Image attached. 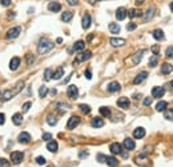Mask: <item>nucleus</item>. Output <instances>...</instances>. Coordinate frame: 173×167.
<instances>
[{"label": "nucleus", "mask_w": 173, "mask_h": 167, "mask_svg": "<svg viewBox=\"0 0 173 167\" xmlns=\"http://www.w3.org/2000/svg\"><path fill=\"white\" fill-rule=\"evenodd\" d=\"M69 6H77L79 4V0H67Z\"/></svg>", "instance_id": "nucleus-53"}, {"label": "nucleus", "mask_w": 173, "mask_h": 167, "mask_svg": "<svg viewBox=\"0 0 173 167\" xmlns=\"http://www.w3.org/2000/svg\"><path fill=\"white\" fill-rule=\"evenodd\" d=\"M127 30H128V31H133V30H136V24H135V23H129V24L127 26Z\"/></svg>", "instance_id": "nucleus-49"}, {"label": "nucleus", "mask_w": 173, "mask_h": 167, "mask_svg": "<svg viewBox=\"0 0 173 167\" xmlns=\"http://www.w3.org/2000/svg\"><path fill=\"white\" fill-rule=\"evenodd\" d=\"M166 56L168 58H173V46L166 48Z\"/></svg>", "instance_id": "nucleus-45"}, {"label": "nucleus", "mask_w": 173, "mask_h": 167, "mask_svg": "<svg viewBox=\"0 0 173 167\" xmlns=\"http://www.w3.org/2000/svg\"><path fill=\"white\" fill-rule=\"evenodd\" d=\"M120 90H121V87H120V84L117 83V82H112V83L108 84V91L109 92H119Z\"/></svg>", "instance_id": "nucleus-20"}, {"label": "nucleus", "mask_w": 173, "mask_h": 167, "mask_svg": "<svg viewBox=\"0 0 173 167\" xmlns=\"http://www.w3.org/2000/svg\"><path fill=\"white\" fill-rule=\"evenodd\" d=\"M165 94L164 87H153L152 88V96L153 98H162Z\"/></svg>", "instance_id": "nucleus-7"}, {"label": "nucleus", "mask_w": 173, "mask_h": 167, "mask_svg": "<svg viewBox=\"0 0 173 167\" xmlns=\"http://www.w3.org/2000/svg\"><path fill=\"white\" fill-rule=\"evenodd\" d=\"M170 84H172V86H173V80H172V83H170Z\"/></svg>", "instance_id": "nucleus-62"}, {"label": "nucleus", "mask_w": 173, "mask_h": 167, "mask_svg": "<svg viewBox=\"0 0 173 167\" xmlns=\"http://www.w3.org/2000/svg\"><path fill=\"white\" fill-rule=\"evenodd\" d=\"M153 38L156 39V40H162V39H164V32H162V30H154Z\"/></svg>", "instance_id": "nucleus-32"}, {"label": "nucleus", "mask_w": 173, "mask_h": 167, "mask_svg": "<svg viewBox=\"0 0 173 167\" xmlns=\"http://www.w3.org/2000/svg\"><path fill=\"white\" fill-rule=\"evenodd\" d=\"M31 106H32V103L31 102H27V103H24L23 104V112H27V111L31 108Z\"/></svg>", "instance_id": "nucleus-43"}, {"label": "nucleus", "mask_w": 173, "mask_h": 167, "mask_svg": "<svg viewBox=\"0 0 173 167\" xmlns=\"http://www.w3.org/2000/svg\"><path fill=\"white\" fill-rule=\"evenodd\" d=\"M88 154L89 152H88L87 150H83L81 152H79V158H85V156H88Z\"/></svg>", "instance_id": "nucleus-51"}, {"label": "nucleus", "mask_w": 173, "mask_h": 167, "mask_svg": "<svg viewBox=\"0 0 173 167\" xmlns=\"http://www.w3.org/2000/svg\"><path fill=\"white\" fill-rule=\"evenodd\" d=\"M90 56H92V52H90V51H84V52H80V54L77 55L76 62H85V60L90 59Z\"/></svg>", "instance_id": "nucleus-9"}, {"label": "nucleus", "mask_w": 173, "mask_h": 167, "mask_svg": "<svg viewBox=\"0 0 173 167\" xmlns=\"http://www.w3.org/2000/svg\"><path fill=\"white\" fill-rule=\"evenodd\" d=\"M12 122H13V124H15V126H20V124L23 123V115H21L20 112L15 114V115L12 116Z\"/></svg>", "instance_id": "nucleus-23"}, {"label": "nucleus", "mask_w": 173, "mask_h": 167, "mask_svg": "<svg viewBox=\"0 0 173 167\" xmlns=\"http://www.w3.org/2000/svg\"><path fill=\"white\" fill-rule=\"evenodd\" d=\"M20 31H21V28H20V27H13V28H11V30L7 32L5 38H7L8 40H11V39L17 38V36H19V34H20Z\"/></svg>", "instance_id": "nucleus-4"}, {"label": "nucleus", "mask_w": 173, "mask_h": 167, "mask_svg": "<svg viewBox=\"0 0 173 167\" xmlns=\"http://www.w3.org/2000/svg\"><path fill=\"white\" fill-rule=\"evenodd\" d=\"M89 3H92V4H95V3H97V1H101V0H88Z\"/></svg>", "instance_id": "nucleus-58"}, {"label": "nucleus", "mask_w": 173, "mask_h": 167, "mask_svg": "<svg viewBox=\"0 0 173 167\" xmlns=\"http://www.w3.org/2000/svg\"><path fill=\"white\" fill-rule=\"evenodd\" d=\"M52 139V135L49 134V132H45V134H43V140H51Z\"/></svg>", "instance_id": "nucleus-47"}, {"label": "nucleus", "mask_w": 173, "mask_h": 167, "mask_svg": "<svg viewBox=\"0 0 173 167\" xmlns=\"http://www.w3.org/2000/svg\"><path fill=\"white\" fill-rule=\"evenodd\" d=\"M143 1H145V0H136V3H137V4H141Z\"/></svg>", "instance_id": "nucleus-60"}, {"label": "nucleus", "mask_w": 173, "mask_h": 167, "mask_svg": "<svg viewBox=\"0 0 173 167\" xmlns=\"http://www.w3.org/2000/svg\"><path fill=\"white\" fill-rule=\"evenodd\" d=\"M61 42H63V39H61V38H57V39H56V43H61Z\"/></svg>", "instance_id": "nucleus-59"}, {"label": "nucleus", "mask_w": 173, "mask_h": 167, "mask_svg": "<svg viewBox=\"0 0 173 167\" xmlns=\"http://www.w3.org/2000/svg\"><path fill=\"white\" fill-rule=\"evenodd\" d=\"M56 106H57L59 108H60V107H64L65 110H68V108H69V106H68V104H65V103H57ZM64 108H63V110H64Z\"/></svg>", "instance_id": "nucleus-54"}, {"label": "nucleus", "mask_w": 173, "mask_h": 167, "mask_svg": "<svg viewBox=\"0 0 173 167\" xmlns=\"http://www.w3.org/2000/svg\"><path fill=\"white\" fill-rule=\"evenodd\" d=\"M154 12H156V8H154L153 6L152 7H149L148 9H146V12H145V15L143 16V19H144V22H149V20L152 19V18L154 16Z\"/></svg>", "instance_id": "nucleus-8"}, {"label": "nucleus", "mask_w": 173, "mask_h": 167, "mask_svg": "<svg viewBox=\"0 0 173 167\" xmlns=\"http://www.w3.org/2000/svg\"><path fill=\"white\" fill-rule=\"evenodd\" d=\"M23 158H24V154L21 152V151H13V152L11 154V160L15 164H20L21 162H23Z\"/></svg>", "instance_id": "nucleus-3"}, {"label": "nucleus", "mask_w": 173, "mask_h": 167, "mask_svg": "<svg viewBox=\"0 0 173 167\" xmlns=\"http://www.w3.org/2000/svg\"><path fill=\"white\" fill-rule=\"evenodd\" d=\"M36 162H37V164H41V166H43V164H45V159L43 158V156H37Z\"/></svg>", "instance_id": "nucleus-46"}, {"label": "nucleus", "mask_w": 173, "mask_h": 167, "mask_svg": "<svg viewBox=\"0 0 173 167\" xmlns=\"http://www.w3.org/2000/svg\"><path fill=\"white\" fill-rule=\"evenodd\" d=\"M109 43H111L112 47H121L125 44V40L124 39H120V38H111Z\"/></svg>", "instance_id": "nucleus-13"}, {"label": "nucleus", "mask_w": 173, "mask_h": 167, "mask_svg": "<svg viewBox=\"0 0 173 167\" xmlns=\"http://www.w3.org/2000/svg\"><path fill=\"white\" fill-rule=\"evenodd\" d=\"M90 23H92V19H90V15L89 14H85L84 16H83V20H81V26L84 30H88L90 26Z\"/></svg>", "instance_id": "nucleus-12"}, {"label": "nucleus", "mask_w": 173, "mask_h": 167, "mask_svg": "<svg viewBox=\"0 0 173 167\" xmlns=\"http://www.w3.org/2000/svg\"><path fill=\"white\" fill-rule=\"evenodd\" d=\"M157 62H159V56H157V54H154L153 56L149 59V66H151V67H154V66L157 64Z\"/></svg>", "instance_id": "nucleus-36"}, {"label": "nucleus", "mask_w": 173, "mask_h": 167, "mask_svg": "<svg viewBox=\"0 0 173 167\" xmlns=\"http://www.w3.org/2000/svg\"><path fill=\"white\" fill-rule=\"evenodd\" d=\"M152 98H144V100H143V104L144 106H151L152 104Z\"/></svg>", "instance_id": "nucleus-44"}, {"label": "nucleus", "mask_w": 173, "mask_h": 167, "mask_svg": "<svg viewBox=\"0 0 173 167\" xmlns=\"http://www.w3.org/2000/svg\"><path fill=\"white\" fill-rule=\"evenodd\" d=\"M103 126H104V122L101 118H93L92 119V127L98 128V127H103Z\"/></svg>", "instance_id": "nucleus-30"}, {"label": "nucleus", "mask_w": 173, "mask_h": 167, "mask_svg": "<svg viewBox=\"0 0 173 167\" xmlns=\"http://www.w3.org/2000/svg\"><path fill=\"white\" fill-rule=\"evenodd\" d=\"M72 18H73V12H71V11H65L61 14V20L63 22H69Z\"/></svg>", "instance_id": "nucleus-26"}, {"label": "nucleus", "mask_w": 173, "mask_h": 167, "mask_svg": "<svg viewBox=\"0 0 173 167\" xmlns=\"http://www.w3.org/2000/svg\"><path fill=\"white\" fill-rule=\"evenodd\" d=\"M151 50H152V52H153V54H157V52L160 51V46H159V44H156V46H153Z\"/></svg>", "instance_id": "nucleus-52"}, {"label": "nucleus", "mask_w": 173, "mask_h": 167, "mask_svg": "<svg viewBox=\"0 0 173 167\" xmlns=\"http://www.w3.org/2000/svg\"><path fill=\"white\" fill-rule=\"evenodd\" d=\"M128 16L132 18V19H133V18H138V16H141V11H140V9H135V8H133V9H130V11L128 12Z\"/></svg>", "instance_id": "nucleus-34"}, {"label": "nucleus", "mask_w": 173, "mask_h": 167, "mask_svg": "<svg viewBox=\"0 0 173 167\" xmlns=\"http://www.w3.org/2000/svg\"><path fill=\"white\" fill-rule=\"evenodd\" d=\"M84 47H85V43H84V42H83V40H77L76 43L73 44V47L68 50V52H69V54H72V52H75V51L81 52L83 50H84Z\"/></svg>", "instance_id": "nucleus-5"}, {"label": "nucleus", "mask_w": 173, "mask_h": 167, "mask_svg": "<svg viewBox=\"0 0 173 167\" xmlns=\"http://www.w3.org/2000/svg\"><path fill=\"white\" fill-rule=\"evenodd\" d=\"M106 164L111 167H116L117 164H119V160H117L116 158H113V156H106Z\"/></svg>", "instance_id": "nucleus-27"}, {"label": "nucleus", "mask_w": 173, "mask_h": 167, "mask_svg": "<svg viewBox=\"0 0 173 167\" xmlns=\"http://www.w3.org/2000/svg\"><path fill=\"white\" fill-rule=\"evenodd\" d=\"M146 76H148V72H145V71H143V72H140L137 76L135 78V80H133V83L135 84H140L141 82H144L146 79Z\"/></svg>", "instance_id": "nucleus-19"}, {"label": "nucleus", "mask_w": 173, "mask_h": 167, "mask_svg": "<svg viewBox=\"0 0 173 167\" xmlns=\"http://www.w3.org/2000/svg\"><path fill=\"white\" fill-rule=\"evenodd\" d=\"M17 140L20 143H29L31 142V135L28 134V132H21L20 135H19V138H17Z\"/></svg>", "instance_id": "nucleus-14"}, {"label": "nucleus", "mask_w": 173, "mask_h": 167, "mask_svg": "<svg viewBox=\"0 0 173 167\" xmlns=\"http://www.w3.org/2000/svg\"><path fill=\"white\" fill-rule=\"evenodd\" d=\"M47 94H48V88H47V87H45V86H41V87H40V88H39V95H40V98H44Z\"/></svg>", "instance_id": "nucleus-39"}, {"label": "nucleus", "mask_w": 173, "mask_h": 167, "mask_svg": "<svg viewBox=\"0 0 173 167\" xmlns=\"http://www.w3.org/2000/svg\"><path fill=\"white\" fill-rule=\"evenodd\" d=\"M57 142H55V140H49L48 142V144H47V148H48V151H51V152H56L57 151Z\"/></svg>", "instance_id": "nucleus-24"}, {"label": "nucleus", "mask_w": 173, "mask_h": 167, "mask_svg": "<svg viewBox=\"0 0 173 167\" xmlns=\"http://www.w3.org/2000/svg\"><path fill=\"white\" fill-rule=\"evenodd\" d=\"M4 122H5V115L0 112V124H4Z\"/></svg>", "instance_id": "nucleus-57"}, {"label": "nucleus", "mask_w": 173, "mask_h": 167, "mask_svg": "<svg viewBox=\"0 0 173 167\" xmlns=\"http://www.w3.org/2000/svg\"><path fill=\"white\" fill-rule=\"evenodd\" d=\"M0 167H9V160H7L5 158L0 159Z\"/></svg>", "instance_id": "nucleus-42"}, {"label": "nucleus", "mask_w": 173, "mask_h": 167, "mask_svg": "<svg viewBox=\"0 0 173 167\" xmlns=\"http://www.w3.org/2000/svg\"><path fill=\"white\" fill-rule=\"evenodd\" d=\"M111 151H112V154H120L121 152V144L120 143H112Z\"/></svg>", "instance_id": "nucleus-28"}, {"label": "nucleus", "mask_w": 173, "mask_h": 167, "mask_svg": "<svg viewBox=\"0 0 173 167\" xmlns=\"http://www.w3.org/2000/svg\"><path fill=\"white\" fill-rule=\"evenodd\" d=\"M97 160H98V162H104V160H106V156H105V155H103V154H97Z\"/></svg>", "instance_id": "nucleus-50"}, {"label": "nucleus", "mask_w": 173, "mask_h": 167, "mask_svg": "<svg viewBox=\"0 0 173 167\" xmlns=\"http://www.w3.org/2000/svg\"><path fill=\"white\" fill-rule=\"evenodd\" d=\"M109 31H111L112 34H119L120 32V26L117 24V23H109Z\"/></svg>", "instance_id": "nucleus-31"}, {"label": "nucleus", "mask_w": 173, "mask_h": 167, "mask_svg": "<svg viewBox=\"0 0 173 167\" xmlns=\"http://www.w3.org/2000/svg\"><path fill=\"white\" fill-rule=\"evenodd\" d=\"M127 15H128V12H127V9H125L124 7L117 8V11H116V19L117 20H124L125 18H127Z\"/></svg>", "instance_id": "nucleus-11"}, {"label": "nucleus", "mask_w": 173, "mask_h": 167, "mask_svg": "<svg viewBox=\"0 0 173 167\" xmlns=\"http://www.w3.org/2000/svg\"><path fill=\"white\" fill-rule=\"evenodd\" d=\"M19 66H20V59H19L17 56L12 58V59H11V62H9V68H11V70H12V71L17 70Z\"/></svg>", "instance_id": "nucleus-17"}, {"label": "nucleus", "mask_w": 173, "mask_h": 167, "mask_svg": "<svg viewBox=\"0 0 173 167\" xmlns=\"http://www.w3.org/2000/svg\"><path fill=\"white\" fill-rule=\"evenodd\" d=\"M48 9H49L51 12H59L61 9V4L57 3V1H51V3L48 4Z\"/></svg>", "instance_id": "nucleus-15"}, {"label": "nucleus", "mask_w": 173, "mask_h": 167, "mask_svg": "<svg viewBox=\"0 0 173 167\" xmlns=\"http://www.w3.org/2000/svg\"><path fill=\"white\" fill-rule=\"evenodd\" d=\"M79 123H80V118H79V116H72V118L68 120V123H67V127H68L69 130H73Z\"/></svg>", "instance_id": "nucleus-10"}, {"label": "nucleus", "mask_w": 173, "mask_h": 167, "mask_svg": "<svg viewBox=\"0 0 173 167\" xmlns=\"http://www.w3.org/2000/svg\"><path fill=\"white\" fill-rule=\"evenodd\" d=\"M170 11L173 12V3H170Z\"/></svg>", "instance_id": "nucleus-61"}, {"label": "nucleus", "mask_w": 173, "mask_h": 167, "mask_svg": "<svg viewBox=\"0 0 173 167\" xmlns=\"http://www.w3.org/2000/svg\"><path fill=\"white\" fill-rule=\"evenodd\" d=\"M56 122H57V120H56L55 116H53V115H48V118H47V123L48 124H51V126H55Z\"/></svg>", "instance_id": "nucleus-40"}, {"label": "nucleus", "mask_w": 173, "mask_h": 167, "mask_svg": "<svg viewBox=\"0 0 173 167\" xmlns=\"http://www.w3.org/2000/svg\"><path fill=\"white\" fill-rule=\"evenodd\" d=\"M98 111H100V114L103 116H109L111 115V110H109L108 107H100V110Z\"/></svg>", "instance_id": "nucleus-37"}, {"label": "nucleus", "mask_w": 173, "mask_h": 167, "mask_svg": "<svg viewBox=\"0 0 173 167\" xmlns=\"http://www.w3.org/2000/svg\"><path fill=\"white\" fill-rule=\"evenodd\" d=\"M79 108H80V111H81L83 114H89L90 112V107L88 104H80Z\"/></svg>", "instance_id": "nucleus-35"}, {"label": "nucleus", "mask_w": 173, "mask_h": 167, "mask_svg": "<svg viewBox=\"0 0 173 167\" xmlns=\"http://www.w3.org/2000/svg\"><path fill=\"white\" fill-rule=\"evenodd\" d=\"M63 75H64V68L63 67H59L57 70L53 72L52 79H55V80H60V79L63 78Z\"/></svg>", "instance_id": "nucleus-22"}, {"label": "nucleus", "mask_w": 173, "mask_h": 167, "mask_svg": "<svg viewBox=\"0 0 173 167\" xmlns=\"http://www.w3.org/2000/svg\"><path fill=\"white\" fill-rule=\"evenodd\" d=\"M144 54H145V50H140V51L136 52L135 56H133V64H138L141 62V59H143Z\"/></svg>", "instance_id": "nucleus-18"}, {"label": "nucleus", "mask_w": 173, "mask_h": 167, "mask_svg": "<svg viewBox=\"0 0 173 167\" xmlns=\"http://www.w3.org/2000/svg\"><path fill=\"white\" fill-rule=\"evenodd\" d=\"M53 46H55V44H53L49 39L41 38L39 40V44H37V51H39L40 55H44V54H47V52H49L53 48Z\"/></svg>", "instance_id": "nucleus-1"}, {"label": "nucleus", "mask_w": 173, "mask_h": 167, "mask_svg": "<svg viewBox=\"0 0 173 167\" xmlns=\"http://www.w3.org/2000/svg\"><path fill=\"white\" fill-rule=\"evenodd\" d=\"M16 88H13V90H5L4 92L1 94V96H3V100H9V99H12L15 95H17L19 92L23 90V87H24V82L23 80H20V82H17V84H16Z\"/></svg>", "instance_id": "nucleus-2"}, {"label": "nucleus", "mask_w": 173, "mask_h": 167, "mask_svg": "<svg viewBox=\"0 0 173 167\" xmlns=\"http://www.w3.org/2000/svg\"><path fill=\"white\" fill-rule=\"evenodd\" d=\"M27 63H28V64H32V63H33V55H31V54L27 55Z\"/></svg>", "instance_id": "nucleus-48"}, {"label": "nucleus", "mask_w": 173, "mask_h": 167, "mask_svg": "<svg viewBox=\"0 0 173 167\" xmlns=\"http://www.w3.org/2000/svg\"><path fill=\"white\" fill-rule=\"evenodd\" d=\"M85 78L87 79H92V72L89 70H85Z\"/></svg>", "instance_id": "nucleus-56"}, {"label": "nucleus", "mask_w": 173, "mask_h": 167, "mask_svg": "<svg viewBox=\"0 0 173 167\" xmlns=\"http://www.w3.org/2000/svg\"><path fill=\"white\" fill-rule=\"evenodd\" d=\"M52 75H53L52 71H51L49 68H47V70L44 71V80H47V82L51 80V79H52Z\"/></svg>", "instance_id": "nucleus-38"}, {"label": "nucleus", "mask_w": 173, "mask_h": 167, "mask_svg": "<svg viewBox=\"0 0 173 167\" xmlns=\"http://www.w3.org/2000/svg\"><path fill=\"white\" fill-rule=\"evenodd\" d=\"M173 71V66L169 64V63H165V64H162L161 67V72L162 74H170Z\"/></svg>", "instance_id": "nucleus-29"}, {"label": "nucleus", "mask_w": 173, "mask_h": 167, "mask_svg": "<svg viewBox=\"0 0 173 167\" xmlns=\"http://www.w3.org/2000/svg\"><path fill=\"white\" fill-rule=\"evenodd\" d=\"M166 107H168L166 102H162V100L156 104V110L159 111V112H162V111H165V110H166Z\"/></svg>", "instance_id": "nucleus-33"}, {"label": "nucleus", "mask_w": 173, "mask_h": 167, "mask_svg": "<svg viewBox=\"0 0 173 167\" xmlns=\"http://www.w3.org/2000/svg\"><path fill=\"white\" fill-rule=\"evenodd\" d=\"M129 104L130 103H129V99H128V98H120V99L117 100V106L121 108H128Z\"/></svg>", "instance_id": "nucleus-21"}, {"label": "nucleus", "mask_w": 173, "mask_h": 167, "mask_svg": "<svg viewBox=\"0 0 173 167\" xmlns=\"http://www.w3.org/2000/svg\"><path fill=\"white\" fill-rule=\"evenodd\" d=\"M124 147L127 148V150H133V148H135V140L129 139V138L124 139Z\"/></svg>", "instance_id": "nucleus-25"}, {"label": "nucleus", "mask_w": 173, "mask_h": 167, "mask_svg": "<svg viewBox=\"0 0 173 167\" xmlns=\"http://www.w3.org/2000/svg\"><path fill=\"white\" fill-rule=\"evenodd\" d=\"M67 94H68L69 98H72V99H76V98L79 96V90H77V87L75 86V84H71V86H68Z\"/></svg>", "instance_id": "nucleus-6"}, {"label": "nucleus", "mask_w": 173, "mask_h": 167, "mask_svg": "<svg viewBox=\"0 0 173 167\" xmlns=\"http://www.w3.org/2000/svg\"><path fill=\"white\" fill-rule=\"evenodd\" d=\"M1 4L4 7H9L11 6V0H1Z\"/></svg>", "instance_id": "nucleus-55"}, {"label": "nucleus", "mask_w": 173, "mask_h": 167, "mask_svg": "<svg viewBox=\"0 0 173 167\" xmlns=\"http://www.w3.org/2000/svg\"><path fill=\"white\" fill-rule=\"evenodd\" d=\"M165 119H169V120H173V108L165 111Z\"/></svg>", "instance_id": "nucleus-41"}, {"label": "nucleus", "mask_w": 173, "mask_h": 167, "mask_svg": "<svg viewBox=\"0 0 173 167\" xmlns=\"http://www.w3.org/2000/svg\"><path fill=\"white\" fill-rule=\"evenodd\" d=\"M133 136H135L136 139H141L143 136H145V128H143V127H137V128H135V131H133Z\"/></svg>", "instance_id": "nucleus-16"}]
</instances>
